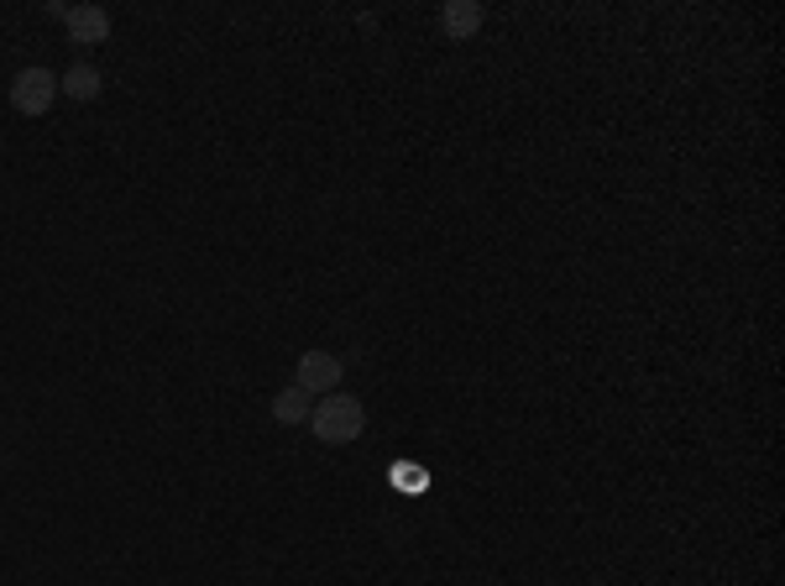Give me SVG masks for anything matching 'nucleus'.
<instances>
[{
  "mask_svg": "<svg viewBox=\"0 0 785 586\" xmlns=\"http://www.w3.org/2000/svg\"><path fill=\"white\" fill-rule=\"evenodd\" d=\"M63 26H68V38H74V42L95 47V42L110 38V11H105V6H68Z\"/></svg>",
  "mask_w": 785,
  "mask_h": 586,
  "instance_id": "20e7f679",
  "label": "nucleus"
},
{
  "mask_svg": "<svg viewBox=\"0 0 785 586\" xmlns=\"http://www.w3.org/2000/svg\"><path fill=\"white\" fill-rule=\"evenodd\" d=\"M346 377V362L336 351H304L299 366H294V383L309 393V398H325V393H336Z\"/></svg>",
  "mask_w": 785,
  "mask_h": 586,
  "instance_id": "7ed1b4c3",
  "label": "nucleus"
},
{
  "mask_svg": "<svg viewBox=\"0 0 785 586\" xmlns=\"http://www.w3.org/2000/svg\"><path fill=\"white\" fill-rule=\"evenodd\" d=\"M100 89H105V79H100V68H89V63H74L68 74L59 79V95H68V100H100Z\"/></svg>",
  "mask_w": 785,
  "mask_h": 586,
  "instance_id": "423d86ee",
  "label": "nucleus"
},
{
  "mask_svg": "<svg viewBox=\"0 0 785 586\" xmlns=\"http://www.w3.org/2000/svg\"><path fill=\"white\" fill-rule=\"evenodd\" d=\"M441 26H445V38L450 42L477 38V32H482V6H477V0H445Z\"/></svg>",
  "mask_w": 785,
  "mask_h": 586,
  "instance_id": "39448f33",
  "label": "nucleus"
},
{
  "mask_svg": "<svg viewBox=\"0 0 785 586\" xmlns=\"http://www.w3.org/2000/svg\"><path fill=\"white\" fill-rule=\"evenodd\" d=\"M309 408H315V398H309L299 383H288L278 398H273V419H278V425H288V429L309 425Z\"/></svg>",
  "mask_w": 785,
  "mask_h": 586,
  "instance_id": "0eeeda50",
  "label": "nucleus"
},
{
  "mask_svg": "<svg viewBox=\"0 0 785 586\" xmlns=\"http://www.w3.org/2000/svg\"><path fill=\"white\" fill-rule=\"evenodd\" d=\"M309 429H315V440H325V445H351L367 429L362 398H357V393H341V387L325 393L320 404L309 408Z\"/></svg>",
  "mask_w": 785,
  "mask_h": 586,
  "instance_id": "f257e3e1",
  "label": "nucleus"
},
{
  "mask_svg": "<svg viewBox=\"0 0 785 586\" xmlns=\"http://www.w3.org/2000/svg\"><path fill=\"white\" fill-rule=\"evenodd\" d=\"M6 95H11V110H21V116H47L53 100H59V74L32 63V68H21L17 79H11Z\"/></svg>",
  "mask_w": 785,
  "mask_h": 586,
  "instance_id": "f03ea898",
  "label": "nucleus"
}]
</instances>
